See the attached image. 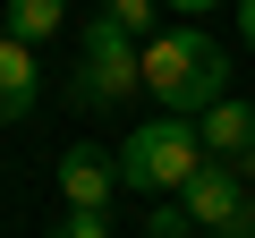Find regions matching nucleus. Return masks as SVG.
I'll return each mask as SVG.
<instances>
[{
  "label": "nucleus",
  "mask_w": 255,
  "mask_h": 238,
  "mask_svg": "<svg viewBox=\"0 0 255 238\" xmlns=\"http://www.w3.org/2000/svg\"><path fill=\"white\" fill-rule=\"evenodd\" d=\"M145 94L162 102V111H179V119H196L204 102H221L230 94V51H221V34H196V26H162L153 43H145Z\"/></svg>",
  "instance_id": "1"
},
{
  "label": "nucleus",
  "mask_w": 255,
  "mask_h": 238,
  "mask_svg": "<svg viewBox=\"0 0 255 238\" xmlns=\"http://www.w3.org/2000/svg\"><path fill=\"white\" fill-rule=\"evenodd\" d=\"M204 162H213V153H204V136H196V119H179V111L145 119V128L119 145V179L145 187V196H179Z\"/></svg>",
  "instance_id": "2"
},
{
  "label": "nucleus",
  "mask_w": 255,
  "mask_h": 238,
  "mask_svg": "<svg viewBox=\"0 0 255 238\" xmlns=\"http://www.w3.org/2000/svg\"><path fill=\"white\" fill-rule=\"evenodd\" d=\"M68 94L94 102V111H111V102H128V94H145V43H136V34H111V26L94 17L85 43H77V77H68Z\"/></svg>",
  "instance_id": "3"
},
{
  "label": "nucleus",
  "mask_w": 255,
  "mask_h": 238,
  "mask_svg": "<svg viewBox=\"0 0 255 238\" xmlns=\"http://www.w3.org/2000/svg\"><path fill=\"white\" fill-rule=\"evenodd\" d=\"M179 204H187L196 230H213V238H255V204H247L238 162H204V170L179 187Z\"/></svg>",
  "instance_id": "4"
},
{
  "label": "nucleus",
  "mask_w": 255,
  "mask_h": 238,
  "mask_svg": "<svg viewBox=\"0 0 255 238\" xmlns=\"http://www.w3.org/2000/svg\"><path fill=\"white\" fill-rule=\"evenodd\" d=\"M60 196H68V213H111V196H119V153L68 145V153H60Z\"/></svg>",
  "instance_id": "5"
},
{
  "label": "nucleus",
  "mask_w": 255,
  "mask_h": 238,
  "mask_svg": "<svg viewBox=\"0 0 255 238\" xmlns=\"http://www.w3.org/2000/svg\"><path fill=\"white\" fill-rule=\"evenodd\" d=\"M196 136H204V153H213V162H238V153H247V136H255V102H230V94H221V102H204V111H196Z\"/></svg>",
  "instance_id": "6"
},
{
  "label": "nucleus",
  "mask_w": 255,
  "mask_h": 238,
  "mask_svg": "<svg viewBox=\"0 0 255 238\" xmlns=\"http://www.w3.org/2000/svg\"><path fill=\"white\" fill-rule=\"evenodd\" d=\"M34 43H17V34H0V128H9V119H26L34 111Z\"/></svg>",
  "instance_id": "7"
},
{
  "label": "nucleus",
  "mask_w": 255,
  "mask_h": 238,
  "mask_svg": "<svg viewBox=\"0 0 255 238\" xmlns=\"http://www.w3.org/2000/svg\"><path fill=\"white\" fill-rule=\"evenodd\" d=\"M60 17H68V0H0V34H17V43L60 34Z\"/></svg>",
  "instance_id": "8"
},
{
  "label": "nucleus",
  "mask_w": 255,
  "mask_h": 238,
  "mask_svg": "<svg viewBox=\"0 0 255 238\" xmlns=\"http://www.w3.org/2000/svg\"><path fill=\"white\" fill-rule=\"evenodd\" d=\"M102 26H111V34L153 43V34H162V0H102Z\"/></svg>",
  "instance_id": "9"
},
{
  "label": "nucleus",
  "mask_w": 255,
  "mask_h": 238,
  "mask_svg": "<svg viewBox=\"0 0 255 238\" xmlns=\"http://www.w3.org/2000/svg\"><path fill=\"white\" fill-rule=\"evenodd\" d=\"M145 238H204V230H196V213H187L179 196H153V221H145Z\"/></svg>",
  "instance_id": "10"
},
{
  "label": "nucleus",
  "mask_w": 255,
  "mask_h": 238,
  "mask_svg": "<svg viewBox=\"0 0 255 238\" xmlns=\"http://www.w3.org/2000/svg\"><path fill=\"white\" fill-rule=\"evenodd\" d=\"M43 238H111V221H102V213H68V221L43 230Z\"/></svg>",
  "instance_id": "11"
},
{
  "label": "nucleus",
  "mask_w": 255,
  "mask_h": 238,
  "mask_svg": "<svg viewBox=\"0 0 255 238\" xmlns=\"http://www.w3.org/2000/svg\"><path fill=\"white\" fill-rule=\"evenodd\" d=\"M162 9H179V17H204V9H221V0H162Z\"/></svg>",
  "instance_id": "12"
},
{
  "label": "nucleus",
  "mask_w": 255,
  "mask_h": 238,
  "mask_svg": "<svg viewBox=\"0 0 255 238\" xmlns=\"http://www.w3.org/2000/svg\"><path fill=\"white\" fill-rule=\"evenodd\" d=\"M238 34H247V51H255V0H238Z\"/></svg>",
  "instance_id": "13"
},
{
  "label": "nucleus",
  "mask_w": 255,
  "mask_h": 238,
  "mask_svg": "<svg viewBox=\"0 0 255 238\" xmlns=\"http://www.w3.org/2000/svg\"><path fill=\"white\" fill-rule=\"evenodd\" d=\"M238 179H255V136H247V153H238Z\"/></svg>",
  "instance_id": "14"
},
{
  "label": "nucleus",
  "mask_w": 255,
  "mask_h": 238,
  "mask_svg": "<svg viewBox=\"0 0 255 238\" xmlns=\"http://www.w3.org/2000/svg\"><path fill=\"white\" fill-rule=\"evenodd\" d=\"M204 238H213V230H204Z\"/></svg>",
  "instance_id": "15"
}]
</instances>
